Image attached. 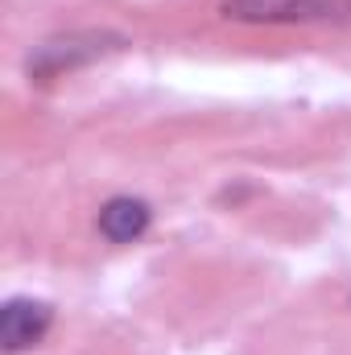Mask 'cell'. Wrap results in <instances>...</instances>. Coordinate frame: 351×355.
Wrapping results in <instances>:
<instances>
[{"instance_id": "6da1fadb", "label": "cell", "mask_w": 351, "mask_h": 355, "mask_svg": "<svg viewBox=\"0 0 351 355\" xmlns=\"http://www.w3.org/2000/svg\"><path fill=\"white\" fill-rule=\"evenodd\" d=\"M228 21L244 25H314L351 21V0H223Z\"/></svg>"}, {"instance_id": "7a4b0ae2", "label": "cell", "mask_w": 351, "mask_h": 355, "mask_svg": "<svg viewBox=\"0 0 351 355\" xmlns=\"http://www.w3.org/2000/svg\"><path fill=\"white\" fill-rule=\"evenodd\" d=\"M108 42H120V37H108V33H71V37L42 42V46L33 50V58H29V75L54 79V75H62V71H75V67H83L91 58L116 50V46H108Z\"/></svg>"}, {"instance_id": "3957f363", "label": "cell", "mask_w": 351, "mask_h": 355, "mask_svg": "<svg viewBox=\"0 0 351 355\" xmlns=\"http://www.w3.org/2000/svg\"><path fill=\"white\" fill-rule=\"evenodd\" d=\"M50 322H54L50 302H37V297H12V302H4V310H0V343H4V352L8 355L29 352L33 343L46 339Z\"/></svg>"}, {"instance_id": "277c9868", "label": "cell", "mask_w": 351, "mask_h": 355, "mask_svg": "<svg viewBox=\"0 0 351 355\" xmlns=\"http://www.w3.org/2000/svg\"><path fill=\"white\" fill-rule=\"evenodd\" d=\"M149 219H153V211L145 198H112L99 211V232L112 244H132L149 232Z\"/></svg>"}]
</instances>
